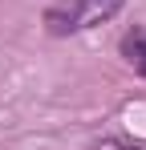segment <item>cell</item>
Masks as SVG:
<instances>
[{"label":"cell","mask_w":146,"mask_h":150,"mask_svg":"<svg viewBox=\"0 0 146 150\" xmlns=\"http://www.w3.org/2000/svg\"><path fill=\"white\" fill-rule=\"evenodd\" d=\"M126 0H61L57 8H49V28L53 33H77V28L101 25L118 12Z\"/></svg>","instance_id":"obj_1"},{"label":"cell","mask_w":146,"mask_h":150,"mask_svg":"<svg viewBox=\"0 0 146 150\" xmlns=\"http://www.w3.org/2000/svg\"><path fill=\"white\" fill-rule=\"evenodd\" d=\"M122 53H126V61L146 77V28H134V33H126L122 37Z\"/></svg>","instance_id":"obj_2"},{"label":"cell","mask_w":146,"mask_h":150,"mask_svg":"<svg viewBox=\"0 0 146 150\" xmlns=\"http://www.w3.org/2000/svg\"><path fill=\"white\" fill-rule=\"evenodd\" d=\"M97 150H138V146H122V142H101Z\"/></svg>","instance_id":"obj_3"}]
</instances>
